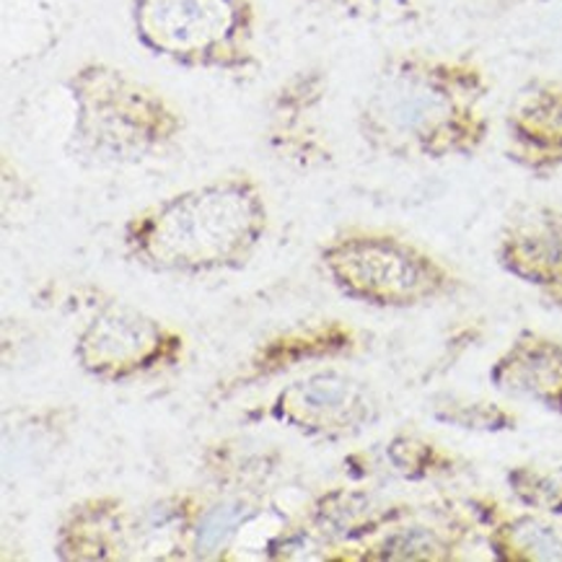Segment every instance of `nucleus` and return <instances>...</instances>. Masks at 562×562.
<instances>
[{"label": "nucleus", "mask_w": 562, "mask_h": 562, "mask_svg": "<svg viewBox=\"0 0 562 562\" xmlns=\"http://www.w3.org/2000/svg\"><path fill=\"white\" fill-rule=\"evenodd\" d=\"M268 417L295 434L342 441L381 420V402L363 379L340 369H322L280 389Z\"/></svg>", "instance_id": "7"}, {"label": "nucleus", "mask_w": 562, "mask_h": 562, "mask_svg": "<svg viewBox=\"0 0 562 562\" xmlns=\"http://www.w3.org/2000/svg\"><path fill=\"white\" fill-rule=\"evenodd\" d=\"M386 459L405 480H428L451 470L449 453L417 436H394L386 446Z\"/></svg>", "instance_id": "20"}, {"label": "nucleus", "mask_w": 562, "mask_h": 562, "mask_svg": "<svg viewBox=\"0 0 562 562\" xmlns=\"http://www.w3.org/2000/svg\"><path fill=\"white\" fill-rule=\"evenodd\" d=\"M140 521H135L120 498H89L76 503L63 518L55 552L60 560L70 562L125 560L135 537H140Z\"/></svg>", "instance_id": "11"}, {"label": "nucleus", "mask_w": 562, "mask_h": 562, "mask_svg": "<svg viewBox=\"0 0 562 562\" xmlns=\"http://www.w3.org/2000/svg\"><path fill=\"white\" fill-rule=\"evenodd\" d=\"M135 40L150 55L190 70L257 68L255 0H130Z\"/></svg>", "instance_id": "4"}, {"label": "nucleus", "mask_w": 562, "mask_h": 562, "mask_svg": "<svg viewBox=\"0 0 562 562\" xmlns=\"http://www.w3.org/2000/svg\"><path fill=\"white\" fill-rule=\"evenodd\" d=\"M490 384L514 400H529L562 415V345L524 329L490 369Z\"/></svg>", "instance_id": "12"}, {"label": "nucleus", "mask_w": 562, "mask_h": 562, "mask_svg": "<svg viewBox=\"0 0 562 562\" xmlns=\"http://www.w3.org/2000/svg\"><path fill=\"white\" fill-rule=\"evenodd\" d=\"M255 516L257 508L244 498H228L205 508L192 529L194 558H218V554L231 544V539L236 537V531Z\"/></svg>", "instance_id": "15"}, {"label": "nucleus", "mask_w": 562, "mask_h": 562, "mask_svg": "<svg viewBox=\"0 0 562 562\" xmlns=\"http://www.w3.org/2000/svg\"><path fill=\"white\" fill-rule=\"evenodd\" d=\"M360 558L366 560H451L453 542L446 539L438 529L430 526H405V529H394L371 544L369 552Z\"/></svg>", "instance_id": "17"}, {"label": "nucleus", "mask_w": 562, "mask_h": 562, "mask_svg": "<svg viewBox=\"0 0 562 562\" xmlns=\"http://www.w3.org/2000/svg\"><path fill=\"white\" fill-rule=\"evenodd\" d=\"M345 299L373 308H417L449 299L461 280L434 255L384 231H345L319 251Z\"/></svg>", "instance_id": "5"}, {"label": "nucleus", "mask_w": 562, "mask_h": 562, "mask_svg": "<svg viewBox=\"0 0 562 562\" xmlns=\"http://www.w3.org/2000/svg\"><path fill=\"white\" fill-rule=\"evenodd\" d=\"M316 9L327 13H340L348 19H376L381 13V0H308Z\"/></svg>", "instance_id": "21"}, {"label": "nucleus", "mask_w": 562, "mask_h": 562, "mask_svg": "<svg viewBox=\"0 0 562 562\" xmlns=\"http://www.w3.org/2000/svg\"><path fill=\"white\" fill-rule=\"evenodd\" d=\"M490 550L506 562H558L562 560V526L542 516H516L493 526Z\"/></svg>", "instance_id": "14"}, {"label": "nucleus", "mask_w": 562, "mask_h": 562, "mask_svg": "<svg viewBox=\"0 0 562 562\" xmlns=\"http://www.w3.org/2000/svg\"><path fill=\"white\" fill-rule=\"evenodd\" d=\"M63 86L74 112L65 150L83 167H133L184 138V112L120 65L86 60Z\"/></svg>", "instance_id": "3"}, {"label": "nucleus", "mask_w": 562, "mask_h": 562, "mask_svg": "<svg viewBox=\"0 0 562 562\" xmlns=\"http://www.w3.org/2000/svg\"><path fill=\"white\" fill-rule=\"evenodd\" d=\"M434 417L438 423L451 425V428L472 430V434H503V430L516 428V415L506 407L485 400H459V396H446L436 402Z\"/></svg>", "instance_id": "19"}, {"label": "nucleus", "mask_w": 562, "mask_h": 562, "mask_svg": "<svg viewBox=\"0 0 562 562\" xmlns=\"http://www.w3.org/2000/svg\"><path fill=\"white\" fill-rule=\"evenodd\" d=\"M356 345V333L337 319L288 329V333L270 337L268 342L259 345L234 386H251L262 379L280 376V373L312 363V360L350 356Z\"/></svg>", "instance_id": "13"}, {"label": "nucleus", "mask_w": 562, "mask_h": 562, "mask_svg": "<svg viewBox=\"0 0 562 562\" xmlns=\"http://www.w3.org/2000/svg\"><path fill=\"white\" fill-rule=\"evenodd\" d=\"M485 70L467 57L400 53L386 57L360 99L356 130L373 154L396 161L470 158L485 146Z\"/></svg>", "instance_id": "1"}, {"label": "nucleus", "mask_w": 562, "mask_h": 562, "mask_svg": "<svg viewBox=\"0 0 562 562\" xmlns=\"http://www.w3.org/2000/svg\"><path fill=\"white\" fill-rule=\"evenodd\" d=\"M508 276L562 299V213L547 205H526L506 221L495 247Z\"/></svg>", "instance_id": "9"}, {"label": "nucleus", "mask_w": 562, "mask_h": 562, "mask_svg": "<svg viewBox=\"0 0 562 562\" xmlns=\"http://www.w3.org/2000/svg\"><path fill=\"white\" fill-rule=\"evenodd\" d=\"M270 226L262 187L231 175L187 187L127 218L122 249L158 276H207L249 262Z\"/></svg>", "instance_id": "2"}, {"label": "nucleus", "mask_w": 562, "mask_h": 562, "mask_svg": "<svg viewBox=\"0 0 562 562\" xmlns=\"http://www.w3.org/2000/svg\"><path fill=\"white\" fill-rule=\"evenodd\" d=\"M508 158L531 175L562 167V78H535L506 110Z\"/></svg>", "instance_id": "8"}, {"label": "nucleus", "mask_w": 562, "mask_h": 562, "mask_svg": "<svg viewBox=\"0 0 562 562\" xmlns=\"http://www.w3.org/2000/svg\"><path fill=\"white\" fill-rule=\"evenodd\" d=\"M314 521L322 526V531L327 529L340 537H360L376 531L384 518L379 516V508L373 506L369 495L337 490L319 501V506L314 508Z\"/></svg>", "instance_id": "16"}, {"label": "nucleus", "mask_w": 562, "mask_h": 562, "mask_svg": "<svg viewBox=\"0 0 562 562\" xmlns=\"http://www.w3.org/2000/svg\"><path fill=\"white\" fill-rule=\"evenodd\" d=\"M182 356L184 337L177 329L122 301L93 314L74 348L78 369L102 384H125L167 371Z\"/></svg>", "instance_id": "6"}, {"label": "nucleus", "mask_w": 562, "mask_h": 562, "mask_svg": "<svg viewBox=\"0 0 562 562\" xmlns=\"http://www.w3.org/2000/svg\"><path fill=\"white\" fill-rule=\"evenodd\" d=\"M327 99V70L301 68L270 97V146L299 167L327 161L329 148L316 130V112Z\"/></svg>", "instance_id": "10"}, {"label": "nucleus", "mask_w": 562, "mask_h": 562, "mask_svg": "<svg viewBox=\"0 0 562 562\" xmlns=\"http://www.w3.org/2000/svg\"><path fill=\"white\" fill-rule=\"evenodd\" d=\"M506 482L521 506L544 516H562V467L518 464L508 470Z\"/></svg>", "instance_id": "18"}]
</instances>
